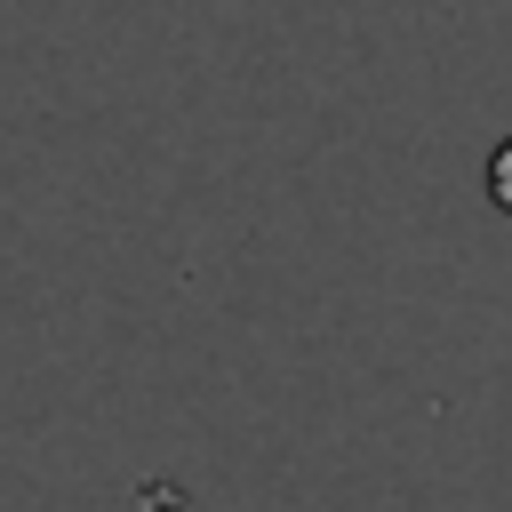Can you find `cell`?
<instances>
[{"label": "cell", "instance_id": "cell-1", "mask_svg": "<svg viewBox=\"0 0 512 512\" xmlns=\"http://www.w3.org/2000/svg\"><path fill=\"white\" fill-rule=\"evenodd\" d=\"M480 184H488V200H496V208L512 216V136H504V144L488 152V168H480Z\"/></svg>", "mask_w": 512, "mask_h": 512}]
</instances>
